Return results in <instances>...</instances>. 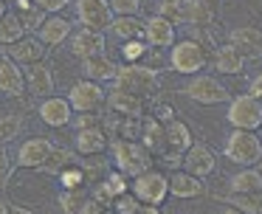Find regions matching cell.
Returning <instances> with one entry per match:
<instances>
[{
	"label": "cell",
	"mask_w": 262,
	"mask_h": 214,
	"mask_svg": "<svg viewBox=\"0 0 262 214\" xmlns=\"http://www.w3.org/2000/svg\"><path fill=\"white\" fill-rule=\"evenodd\" d=\"M203 191H206V183L198 175L186 172V169H175V172L169 175V195L181 197V200H194V197H200Z\"/></svg>",
	"instance_id": "obj_17"
},
{
	"label": "cell",
	"mask_w": 262,
	"mask_h": 214,
	"mask_svg": "<svg viewBox=\"0 0 262 214\" xmlns=\"http://www.w3.org/2000/svg\"><path fill=\"white\" fill-rule=\"evenodd\" d=\"M26 34L29 31H26L23 20L17 17V11H6V14L0 17V45H14Z\"/></svg>",
	"instance_id": "obj_30"
},
{
	"label": "cell",
	"mask_w": 262,
	"mask_h": 214,
	"mask_svg": "<svg viewBox=\"0 0 262 214\" xmlns=\"http://www.w3.org/2000/svg\"><path fill=\"white\" fill-rule=\"evenodd\" d=\"M149 48H152V45H147V39H127V42L121 45V59H124V65L144 62V56H147Z\"/></svg>",
	"instance_id": "obj_37"
},
{
	"label": "cell",
	"mask_w": 262,
	"mask_h": 214,
	"mask_svg": "<svg viewBox=\"0 0 262 214\" xmlns=\"http://www.w3.org/2000/svg\"><path fill=\"white\" fill-rule=\"evenodd\" d=\"M88 197H91V189H74V191H62L59 197V206H62L65 214H82Z\"/></svg>",
	"instance_id": "obj_36"
},
{
	"label": "cell",
	"mask_w": 262,
	"mask_h": 214,
	"mask_svg": "<svg viewBox=\"0 0 262 214\" xmlns=\"http://www.w3.org/2000/svg\"><path fill=\"white\" fill-rule=\"evenodd\" d=\"M26 90L37 99H46V96L54 93V73L46 62L26 65Z\"/></svg>",
	"instance_id": "obj_18"
},
{
	"label": "cell",
	"mask_w": 262,
	"mask_h": 214,
	"mask_svg": "<svg viewBox=\"0 0 262 214\" xmlns=\"http://www.w3.org/2000/svg\"><path fill=\"white\" fill-rule=\"evenodd\" d=\"M0 93H6L9 99H20L26 93V73L9 56L0 59Z\"/></svg>",
	"instance_id": "obj_19"
},
{
	"label": "cell",
	"mask_w": 262,
	"mask_h": 214,
	"mask_svg": "<svg viewBox=\"0 0 262 214\" xmlns=\"http://www.w3.org/2000/svg\"><path fill=\"white\" fill-rule=\"evenodd\" d=\"M104 99H107V90L102 88V82H93V79H79L68 93V101L74 107V113L102 110Z\"/></svg>",
	"instance_id": "obj_8"
},
{
	"label": "cell",
	"mask_w": 262,
	"mask_h": 214,
	"mask_svg": "<svg viewBox=\"0 0 262 214\" xmlns=\"http://www.w3.org/2000/svg\"><path fill=\"white\" fill-rule=\"evenodd\" d=\"M23 130V118L20 116H0V146L14 141Z\"/></svg>",
	"instance_id": "obj_38"
},
{
	"label": "cell",
	"mask_w": 262,
	"mask_h": 214,
	"mask_svg": "<svg viewBox=\"0 0 262 214\" xmlns=\"http://www.w3.org/2000/svg\"><path fill=\"white\" fill-rule=\"evenodd\" d=\"M71 31H74L71 20H65L59 14H48L46 23L40 26V31H37V37L46 42V48H57V45H62L71 37Z\"/></svg>",
	"instance_id": "obj_23"
},
{
	"label": "cell",
	"mask_w": 262,
	"mask_h": 214,
	"mask_svg": "<svg viewBox=\"0 0 262 214\" xmlns=\"http://www.w3.org/2000/svg\"><path fill=\"white\" fill-rule=\"evenodd\" d=\"M155 158H158V161L164 163L166 169H172V172H175V169H181V166H183V155H181V152L164 149V152H161V155H155Z\"/></svg>",
	"instance_id": "obj_44"
},
{
	"label": "cell",
	"mask_w": 262,
	"mask_h": 214,
	"mask_svg": "<svg viewBox=\"0 0 262 214\" xmlns=\"http://www.w3.org/2000/svg\"><path fill=\"white\" fill-rule=\"evenodd\" d=\"M231 191H262V175L256 166H243L231 178Z\"/></svg>",
	"instance_id": "obj_34"
},
{
	"label": "cell",
	"mask_w": 262,
	"mask_h": 214,
	"mask_svg": "<svg viewBox=\"0 0 262 214\" xmlns=\"http://www.w3.org/2000/svg\"><path fill=\"white\" fill-rule=\"evenodd\" d=\"M104 124V113L102 110H88L76 116V130H88V127H102Z\"/></svg>",
	"instance_id": "obj_41"
},
{
	"label": "cell",
	"mask_w": 262,
	"mask_h": 214,
	"mask_svg": "<svg viewBox=\"0 0 262 214\" xmlns=\"http://www.w3.org/2000/svg\"><path fill=\"white\" fill-rule=\"evenodd\" d=\"M82 73H85V79H93V82H113L116 73H119V65L102 51V54L82 59Z\"/></svg>",
	"instance_id": "obj_24"
},
{
	"label": "cell",
	"mask_w": 262,
	"mask_h": 214,
	"mask_svg": "<svg viewBox=\"0 0 262 214\" xmlns=\"http://www.w3.org/2000/svg\"><path fill=\"white\" fill-rule=\"evenodd\" d=\"M3 48H6V56H9V59L17 62L20 68L34 65V62H46V54H48L46 42H42L37 34H26V37L17 39L14 45H3Z\"/></svg>",
	"instance_id": "obj_10"
},
{
	"label": "cell",
	"mask_w": 262,
	"mask_h": 214,
	"mask_svg": "<svg viewBox=\"0 0 262 214\" xmlns=\"http://www.w3.org/2000/svg\"><path fill=\"white\" fill-rule=\"evenodd\" d=\"M138 206H141V200H138V197L127 189V191H121V195L113 197V206H110V208H113L116 214H136Z\"/></svg>",
	"instance_id": "obj_39"
},
{
	"label": "cell",
	"mask_w": 262,
	"mask_h": 214,
	"mask_svg": "<svg viewBox=\"0 0 262 214\" xmlns=\"http://www.w3.org/2000/svg\"><path fill=\"white\" fill-rule=\"evenodd\" d=\"M76 155L82 158H99L102 152L110 149V135L104 133V127H88V130H76Z\"/></svg>",
	"instance_id": "obj_11"
},
{
	"label": "cell",
	"mask_w": 262,
	"mask_h": 214,
	"mask_svg": "<svg viewBox=\"0 0 262 214\" xmlns=\"http://www.w3.org/2000/svg\"><path fill=\"white\" fill-rule=\"evenodd\" d=\"M14 3V9H17V17L23 20V26H26V31H40V26L46 23V11L42 9H37L34 6V0H12Z\"/></svg>",
	"instance_id": "obj_31"
},
{
	"label": "cell",
	"mask_w": 262,
	"mask_h": 214,
	"mask_svg": "<svg viewBox=\"0 0 262 214\" xmlns=\"http://www.w3.org/2000/svg\"><path fill=\"white\" fill-rule=\"evenodd\" d=\"M76 17L91 31H107L113 23V9L107 0H76Z\"/></svg>",
	"instance_id": "obj_9"
},
{
	"label": "cell",
	"mask_w": 262,
	"mask_h": 214,
	"mask_svg": "<svg viewBox=\"0 0 262 214\" xmlns=\"http://www.w3.org/2000/svg\"><path fill=\"white\" fill-rule=\"evenodd\" d=\"M79 161V155H76V152H68V149H57V146H54L51 149V155H48V161L42 163V172H48V175H59L62 172V169H68L71 163H76Z\"/></svg>",
	"instance_id": "obj_35"
},
{
	"label": "cell",
	"mask_w": 262,
	"mask_h": 214,
	"mask_svg": "<svg viewBox=\"0 0 262 214\" xmlns=\"http://www.w3.org/2000/svg\"><path fill=\"white\" fill-rule=\"evenodd\" d=\"M113 88L121 93H130L141 101H149L161 90V76L158 71L147 68L144 62H133V65H121L113 79Z\"/></svg>",
	"instance_id": "obj_1"
},
{
	"label": "cell",
	"mask_w": 262,
	"mask_h": 214,
	"mask_svg": "<svg viewBox=\"0 0 262 214\" xmlns=\"http://www.w3.org/2000/svg\"><path fill=\"white\" fill-rule=\"evenodd\" d=\"M104 104H107L110 113L127 116V118H144V110H147V101L136 99V96H130V93H121V90H116V88L107 93Z\"/></svg>",
	"instance_id": "obj_20"
},
{
	"label": "cell",
	"mask_w": 262,
	"mask_h": 214,
	"mask_svg": "<svg viewBox=\"0 0 262 214\" xmlns=\"http://www.w3.org/2000/svg\"><path fill=\"white\" fill-rule=\"evenodd\" d=\"M183 169L198 178H209L217 169V155L209 149L206 144H192L186 152H183Z\"/></svg>",
	"instance_id": "obj_14"
},
{
	"label": "cell",
	"mask_w": 262,
	"mask_h": 214,
	"mask_svg": "<svg viewBox=\"0 0 262 214\" xmlns=\"http://www.w3.org/2000/svg\"><path fill=\"white\" fill-rule=\"evenodd\" d=\"M158 14L169 23H183V0H158Z\"/></svg>",
	"instance_id": "obj_40"
},
{
	"label": "cell",
	"mask_w": 262,
	"mask_h": 214,
	"mask_svg": "<svg viewBox=\"0 0 262 214\" xmlns=\"http://www.w3.org/2000/svg\"><path fill=\"white\" fill-rule=\"evenodd\" d=\"M209 62V54L206 48L198 42V39L186 37V39H175V45L169 48V68L175 73H183V76H194L200 73Z\"/></svg>",
	"instance_id": "obj_3"
},
{
	"label": "cell",
	"mask_w": 262,
	"mask_h": 214,
	"mask_svg": "<svg viewBox=\"0 0 262 214\" xmlns=\"http://www.w3.org/2000/svg\"><path fill=\"white\" fill-rule=\"evenodd\" d=\"M256 169H259V175H262V158H259V163H256Z\"/></svg>",
	"instance_id": "obj_53"
},
{
	"label": "cell",
	"mask_w": 262,
	"mask_h": 214,
	"mask_svg": "<svg viewBox=\"0 0 262 214\" xmlns=\"http://www.w3.org/2000/svg\"><path fill=\"white\" fill-rule=\"evenodd\" d=\"M155 118H158L161 124L172 121V118H175V107L166 104V101H158V104H155Z\"/></svg>",
	"instance_id": "obj_46"
},
{
	"label": "cell",
	"mask_w": 262,
	"mask_h": 214,
	"mask_svg": "<svg viewBox=\"0 0 262 214\" xmlns=\"http://www.w3.org/2000/svg\"><path fill=\"white\" fill-rule=\"evenodd\" d=\"M136 214H161V208H158V206H147V203H141Z\"/></svg>",
	"instance_id": "obj_48"
},
{
	"label": "cell",
	"mask_w": 262,
	"mask_h": 214,
	"mask_svg": "<svg viewBox=\"0 0 262 214\" xmlns=\"http://www.w3.org/2000/svg\"><path fill=\"white\" fill-rule=\"evenodd\" d=\"M113 14H138L141 11V0H107Z\"/></svg>",
	"instance_id": "obj_43"
},
{
	"label": "cell",
	"mask_w": 262,
	"mask_h": 214,
	"mask_svg": "<svg viewBox=\"0 0 262 214\" xmlns=\"http://www.w3.org/2000/svg\"><path fill=\"white\" fill-rule=\"evenodd\" d=\"M130 191L147 206H161L169 197V175H164L161 169H147V172L136 175L130 183Z\"/></svg>",
	"instance_id": "obj_5"
},
{
	"label": "cell",
	"mask_w": 262,
	"mask_h": 214,
	"mask_svg": "<svg viewBox=\"0 0 262 214\" xmlns=\"http://www.w3.org/2000/svg\"><path fill=\"white\" fill-rule=\"evenodd\" d=\"M40 118L48 124V127H65V124L74 118V107L65 96H46L40 104Z\"/></svg>",
	"instance_id": "obj_16"
},
{
	"label": "cell",
	"mask_w": 262,
	"mask_h": 214,
	"mask_svg": "<svg viewBox=\"0 0 262 214\" xmlns=\"http://www.w3.org/2000/svg\"><path fill=\"white\" fill-rule=\"evenodd\" d=\"M14 163L17 161H12V155H9V149L6 146H0V189L12 180V172H14Z\"/></svg>",
	"instance_id": "obj_42"
},
{
	"label": "cell",
	"mask_w": 262,
	"mask_h": 214,
	"mask_svg": "<svg viewBox=\"0 0 262 214\" xmlns=\"http://www.w3.org/2000/svg\"><path fill=\"white\" fill-rule=\"evenodd\" d=\"M0 214H12V206L6 200H0Z\"/></svg>",
	"instance_id": "obj_49"
},
{
	"label": "cell",
	"mask_w": 262,
	"mask_h": 214,
	"mask_svg": "<svg viewBox=\"0 0 262 214\" xmlns=\"http://www.w3.org/2000/svg\"><path fill=\"white\" fill-rule=\"evenodd\" d=\"M183 93L198 104H226L231 99L226 84L214 76H206V73H194V79L183 88Z\"/></svg>",
	"instance_id": "obj_7"
},
{
	"label": "cell",
	"mask_w": 262,
	"mask_h": 214,
	"mask_svg": "<svg viewBox=\"0 0 262 214\" xmlns=\"http://www.w3.org/2000/svg\"><path fill=\"white\" fill-rule=\"evenodd\" d=\"M223 214H243V211H239V208H234V206H228V208H226V211H223Z\"/></svg>",
	"instance_id": "obj_52"
},
{
	"label": "cell",
	"mask_w": 262,
	"mask_h": 214,
	"mask_svg": "<svg viewBox=\"0 0 262 214\" xmlns=\"http://www.w3.org/2000/svg\"><path fill=\"white\" fill-rule=\"evenodd\" d=\"M228 206L239 208L243 214H262V191H231Z\"/></svg>",
	"instance_id": "obj_33"
},
{
	"label": "cell",
	"mask_w": 262,
	"mask_h": 214,
	"mask_svg": "<svg viewBox=\"0 0 262 214\" xmlns=\"http://www.w3.org/2000/svg\"><path fill=\"white\" fill-rule=\"evenodd\" d=\"M138 141L147 146L152 155H161L166 149V124H161L158 118H144L141 121V133H138Z\"/></svg>",
	"instance_id": "obj_26"
},
{
	"label": "cell",
	"mask_w": 262,
	"mask_h": 214,
	"mask_svg": "<svg viewBox=\"0 0 262 214\" xmlns=\"http://www.w3.org/2000/svg\"><path fill=\"white\" fill-rule=\"evenodd\" d=\"M54 144L48 138H29L20 144L17 149V166L23 169H40L42 163L48 161V155H51Z\"/></svg>",
	"instance_id": "obj_15"
},
{
	"label": "cell",
	"mask_w": 262,
	"mask_h": 214,
	"mask_svg": "<svg viewBox=\"0 0 262 214\" xmlns=\"http://www.w3.org/2000/svg\"><path fill=\"white\" fill-rule=\"evenodd\" d=\"M226 158L239 166H256L262 158V141L256 130H234L226 138Z\"/></svg>",
	"instance_id": "obj_4"
},
{
	"label": "cell",
	"mask_w": 262,
	"mask_h": 214,
	"mask_svg": "<svg viewBox=\"0 0 262 214\" xmlns=\"http://www.w3.org/2000/svg\"><path fill=\"white\" fill-rule=\"evenodd\" d=\"M102 127L113 141H127V138H138V133H141V118H127V116L107 113Z\"/></svg>",
	"instance_id": "obj_25"
},
{
	"label": "cell",
	"mask_w": 262,
	"mask_h": 214,
	"mask_svg": "<svg viewBox=\"0 0 262 214\" xmlns=\"http://www.w3.org/2000/svg\"><path fill=\"white\" fill-rule=\"evenodd\" d=\"M6 11H9V0H0V17L6 14Z\"/></svg>",
	"instance_id": "obj_50"
},
{
	"label": "cell",
	"mask_w": 262,
	"mask_h": 214,
	"mask_svg": "<svg viewBox=\"0 0 262 214\" xmlns=\"http://www.w3.org/2000/svg\"><path fill=\"white\" fill-rule=\"evenodd\" d=\"M59 183H62L65 191H74V189H88V183H91V178H88L85 166H82V161L71 163L68 169H62V172L57 175Z\"/></svg>",
	"instance_id": "obj_32"
},
{
	"label": "cell",
	"mask_w": 262,
	"mask_h": 214,
	"mask_svg": "<svg viewBox=\"0 0 262 214\" xmlns=\"http://www.w3.org/2000/svg\"><path fill=\"white\" fill-rule=\"evenodd\" d=\"M12 214H31L29 208H17V206H12Z\"/></svg>",
	"instance_id": "obj_51"
},
{
	"label": "cell",
	"mask_w": 262,
	"mask_h": 214,
	"mask_svg": "<svg viewBox=\"0 0 262 214\" xmlns=\"http://www.w3.org/2000/svg\"><path fill=\"white\" fill-rule=\"evenodd\" d=\"M144 39H147V45H152V48H172L175 39H178L175 23H169L161 14L147 17V20H144Z\"/></svg>",
	"instance_id": "obj_12"
},
{
	"label": "cell",
	"mask_w": 262,
	"mask_h": 214,
	"mask_svg": "<svg viewBox=\"0 0 262 214\" xmlns=\"http://www.w3.org/2000/svg\"><path fill=\"white\" fill-rule=\"evenodd\" d=\"M110 31L121 42H127V39H144V20L138 14H113Z\"/></svg>",
	"instance_id": "obj_29"
},
{
	"label": "cell",
	"mask_w": 262,
	"mask_h": 214,
	"mask_svg": "<svg viewBox=\"0 0 262 214\" xmlns=\"http://www.w3.org/2000/svg\"><path fill=\"white\" fill-rule=\"evenodd\" d=\"M37 9H42L46 14H59V11L68 6V0H34Z\"/></svg>",
	"instance_id": "obj_45"
},
{
	"label": "cell",
	"mask_w": 262,
	"mask_h": 214,
	"mask_svg": "<svg viewBox=\"0 0 262 214\" xmlns=\"http://www.w3.org/2000/svg\"><path fill=\"white\" fill-rule=\"evenodd\" d=\"M245 62H248V59H245L237 48H231V45H217L214 68L220 73H226V76H239V73L245 71Z\"/></svg>",
	"instance_id": "obj_27"
},
{
	"label": "cell",
	"mask_w": 262,
	"mask_h": 214,
	"mask_svg": "<svg viewBox=\"0 0 262 214\" xmlns=\"http://www.w3.org/2000/svg\"><path fill=\"white\" fill-rule=\"evenodd\" d=\"M251 96H256V99L262 101V73L254 76V82H251Z\"/></svg>",
	"instance_id": "obj_47"
},
{
	"label": "cell",
	"mask_w": 262,
	"mask_h": 214,
	"mask_svg": "<svg viewBox=\"0 0 262 214\" xmlns=\"http://www.w3.org/2000/svg\"><path fill=\"white\" fill-rule=\"evenodd\" d=\"M217 17V0H183V23L186 26L211 28Z\"/></svg>",
	"instance_id": "obj_21"
},
{
	"label": "cell",
	"mask_w": 262,
	"mask_h": 214,
	"mask_svg": "<svg viewBox=\"0 0 262 214\" xmlns=\"http://www.w3.org/2000/svg\"><path fill=\"white\" fill-rule=\"evenodd\" d=\"M104 51V31H91V28H82V31L71 34V54L88 59L93 54H102Z\"/></svg>",
	"instance_id": "obj_22"
},
{
	"label": "cell",
	"mask_w": 262,
	"mask_h": 214,
	"mask_svg": "<svg viewBox=\"0 0 262 214\" xmlns=\"http://www.w3.org/2000/svg\"><path fill=\"white\" fill-rule=\"evenodd\" d=\"M228 45L237 48L245 59H259L262 56V28L256 26H239L228 34Z\"/></svg>",
	"instance_id": "obj_13"
},
{
	"label": "cell",
	"mask_w": 262,
	"mask_h": 214,
	"mask_svg": "<svg viewBox=\"0 0 262 214\" xmlns=\"http://www.w3.org/2000/svg\"><path fill=\"white\" fill-rule=\"evenodd\" d=\"M228 124L234 130H259L262 127V101L251 93L228 99Z\"/></svg>",
	"instance_id": "obj_6"
},
{
	"label": "cell",
	"mask_w": 262,
	"mask_h": 214,
	"mask_svg": "<svg viewBox=\"0 0 262 214\" xmlns=\"http://www.w3.org/2000/svg\"><path fill=\"white\" fill-rule=\"evenodd\" d=\"M113 158H116V169L124 172L127 178H136V175L147 172V169H152V163H155V155L138 138L113 141Z\"/></svg>",
	"instance_id": "obj_2"
},
{
	"label": "cell",
	"mask_w": 262,
	"mask_h": 214,
	"mask_svg": "<svg viewBox=\"0 0 262 214\" xmlns=\"http://www.w3.org/2000/svg\"><path fill=\"white\" fill-rule=\"evenodd\" d=\"M192 144H194V135H192V130H189L186 121H181V118L166 121V149L181 152V155H183Z\"/></svg>",
	"instance_id": "obj_28"
}]
</instances>
